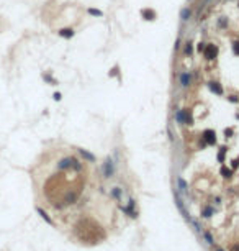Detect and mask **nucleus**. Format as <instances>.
<instances>
[{
	"label": "nucleus",
	"instance_id": "4be33fe9",
	"mask_svg": "<svg viewBox=\"0 0 239 251\" xmlns=\"http://www.w3.org/2000/svg\"><path fill=\"white\" fill-rule=\"evenodd\" d=\"M218 25H220L221 28H224V26H228V20H226L224 17H221L220 20H218Z\"/></svg>",
	"mask_w": 239,
	"mask_h": 251
},
{
	"label": "nucleus",
	"instance_id": "20e7f679",
	"mask_svg": "<svg viewBox=\"0 0 239 251\" xmlns=\"http://www.w3.org/2000/svg\"><path fill=\"white\" fill-rule=\"evenodd\" d=\"M141 17H143V20H146V22H154V20L157 18V13L154 8H143L141 10Z\"/></svg>",
	"mask_w": 239,
	"mask_h": 251
},
{
	"label": "nucleus",
	"instance_id": "f8f14e48",
	"mask_svg": "<svg viewBox=\"0 0 239 251\" xmlns=\"http://www.w3.org/2000/svg\"><path fill=\"white\" fill-rule=\"evenodd\" d=\"M221 176L223 177H224V179H229V177L231 176H233V169H229V168H226V166H223V168H221Z\"/></svg>",
	"mask_w": 239,
	"mask_h": 251
},
{
	"label": "nucleus",
	"instance_id": "b1692460",
	"mask_svg": "<svg viewBox=\"0 0 239 251\" xmlns=\"http://www.w3.org/2000/svg\"><path fill=\"white\" fill-rule=\"evenodd\" d=\"M224 135H226V138H231V136H233V128H226Z\"/></svg>",
	"mask_w": 239,
	"mask_h": 251
},
{
	"label": "nucleus",
	"instance_id": "ddd939ff",
	"mask_svg": "<svg viewBox=\"0 0 239 251\" xmlns=\"http://www.w3.org/2000/svg\"><path fill=\"white\" fill-rule=\"evenodd\" d=\"M177 184H179V191L180 192H185L188 189V185H187V182H185L182 177H177Z\"/></svg>",
	"mask_w": 239,
	"mask_h": 251
},
{
	"label": "nucleus",
	"instance_id": "f257e3e1",
	"mask_svg": "<svg viewBox=\"0 0 239 251\" xmlns=\"http://www.w3.org/2000/svg\"><path fill=\"white\" fill-rule=\"evenodd\" d=\"M218 54V46H214L213 43H206L205 49H203V56L206 61H213Z\"/></svg>",
	"mask_w": 239,
	"mask_h": 251
},
{
	"label": "nucleus",
	"instance_id": "c756f323",
	"mask_svg": "<svg viewBox=\"0 0 239 251\" xmlns=\"http://www.w3.org/2000/svg\"><path fill=\"white\" fill-rule=\"evenodd\" d=\"M231 251H239V245H234L233 248H231Z\"/></svg>",
	"mask_w": 239,
	"mask_h": 251
},
{
	"label": "nucleus",
	"instance_id": "6ab92c4d",
	"mask_svg": "<svg viewBox=\"0 0 239 251\" xmlns=\"http://www.w3.org/2000/svg\"><path fill=\"white\" fill-rule=\"evenodd\" d=\"M213 212H214V210H213L211 207H206L203 212H201V215H203V217H211V215H213Z\"/></svg>",
	"mask_w": 239,
	"mask_h": 251
},
{
	"label": "nucleus",
	"instance_id": "7ed1b4c3",
	"mask_svg": "<svg viewBox=\"0 0 239 251\" xmlns=\"http://www.w3.org/2000/svg\"><path fill=\"white\" fill-rule=\"evenodd\" d=\"M201 138L205 140L206 144H214V143H216V133H214V130H210V128H208V130L203 131Z\"/></svg>",
	"mask_w": 239,
	"mask_h": 251
},
{
	"label": "nucleus",
	"instance_id": "1a4fd4ad",
	"mask_svg": "<svg viewBox=\"0 0 239 251\" xmlns=\"http://www.w3.org/2000/svg\"><path fill=\"white\" fill-rule=\"evenodd\" d=\"M190 17H192V10H190L188 7H185V8L180 10V20L182 22H188Z\"/></svg>",
	"mask_w": 239,
	"mask_h": 251
},
{
	"label": "nucleus",
	"instance_id": "423d86ee",
	"mask_svg": "<svg viewBox=\"0 0 239 251\" xmlns=\"http://www.w3.org/2000/svg\"><path fill=\"white\" fill-rule=\"evenodd\" d=\"M208 87H210V90H211L213 94L223 95V87H221L220 82H216V80H211V82H208Z\"/></svg>",
	"mask_w": 239,
	"mask_h": 251
},
{
	"label": "nucleus",
	"instance_id": "dca6fc26",
	"mask_svg": "<svg viewBox=\"0 0 239 251\" xmlns=\"http://www.w3.org/2000/svg\"><path fill=\"white\" fill-rule=\"evenodd\" d=\"M226 151H228V149H226L224 146L220 148V153H218V161H220V163H224V153Z\"/></svg>",
	"mask_w": 239,
	"mask_h": 251
},
{
	"label": "nucleus",
	"instance_id": "a211bd4d",
	"mask_svg": "<svg viewBox=\"0 0 239 251\" xmlns=\"http://www.w3.org/2000/svg\"><path fill=\"white\" fill-rule=\"evenodd\" d=\"M38 212H39V215H41V217L44 218V220H46V222H48V223H51V225H52V220H51V218H49V217H48V213H46V212H44V210H41V209H38Z\"/></svg>",
	"mask_w": 239,
	"mask_h": 251
},
{
	"label": "nucleus",
	"instance_id": "0eeeda50",
	"mask_svg": "<svg viewBox=\"0 0 239 251\" xmlns=\"http://www.w3.org/2000/svg\"><path fill=\"white\" fill-rule=\"evenodd\" d=\"M79 154L82 156V158H84V159H85V161H88V163H94V161H95V156L92 154V153H88L87 149H82V148H79Z\"/></svg>",
	"mask_w": 239,
	"mask_h": 251
},
{
	"label": "nucleus",
	"instance_id": "cd10ccee",
	"mask_svg": "<svg viewBox=\"0 0 239 251\" xmlns=\"http://www.w3.org/2000/svg\"><path fill=\"white\" fill-rule=\"evenodd\" d=\"M54 100H61V94H59V92H56V94H54Z\"/></svg>",
	"mask_w": 239,
	"mask_h": 251
},
{
	"label": "nucleus",
	"instance_id": "412c9836",
	"mask_svg": "<svg viewBox=\"0 0 239 251\" xmlns=\"http://www.w3.org/2000/svg\"><path fill=\"white\" fill-rule=\"evenodd\" d=\"M233 53H234V56H239V41L233 43Z\"/></svg>",
	"mask_w": 239,
	"mask_h": 251
},
{
	"label": "nucleus",
	"instance_id": "9b49d317",
	"mask_svg": "<svg viewBox=\"0 0 239 251\" xmlns=\"http://www.w3.org/2000/svg\"><path fill=\"white\" fill-rule=\"evenodd\" d=\"M193 53H195V49H193V43H185V46H184V54H185V56H192Z\"/></svg>",
	"mask_w": 239,
	"mask_h": 251
},
{
	"label": "nucleus",
	"instance_id": "bb28decb",
	"mask_svg": "<svg viewBox=\"0 0 239 251\" xmlns=\"http://www.w3.org/2000/svg\"><path fill=\"white\" fill-rule=\"evenodd\" d=\"M205 238H206V241H208V243H213V238H211V236H210V235H208V233H205Z\"/></svg>",
	"mask_w": 239,
	"mask_h": 251
},
{
	"label": "nucleus",
	"instance_id": "6e6552de",
	"mask_svg": "<svg viewBox=\"0 0 239 251\" xmlns=\"http://www.w3.org/2000/svg\"><path fill=\"white\" fill-rule=\"evenodd\" d=\"M59 36H62L66 39H71L74 36V30L72 28H62V30H59Z\"/></svg>",
	"mask_w": 239,
	"mask_h": 251
},
{
	"label": "nucleus",
	"instance_id": "393cba45",
	"mask_svg": "<svg viewBox=\"0 0 239 251\" xmlns=\"http://www.w3.org/2000/svg\"><path fill=\"white\" fill-rule=\"evenodd\" d=\"M237 166H239V158H236V159L233 161V164H231V168H233V169H236Z\"/></svg>",
	"mask_w": 239,
	"mask_h": 251
},
{
	"label": "nucleus",
	"instance_id": "a878e982",
	"mask_svg": "<svg viewBox=\"0 0 239 251\" xmlns=\"http://www.w3.org/2000/svg\"><path fill=\"white\" fill-rule=\"evenodd\" d=\"M120 194H121V191H120V189H115V191L111 192V195H113V197H120Z\"/></svg>",
	"mask_w": 239,
	"mask_h": 251
},
{
	"label": "nucleus",
	"instance_id": "39448f33",
	"mask_svg": "<svg viewBox=\"0 0 239 251\" xmlns=\"http://www.w3.org/2000/svg\"><path fill=\"white\" fill-rule=\"evenodd\" d=\"M190 84H192V74H190L188 71L182 72V74H180V87L182 89H187Z\"/></svg>",
	"mask_w": 239,
	"mask_h": 251
},
{
	"label": "nucleus",
	"instance_id": "aec40b11",
	"mask_svg": "<svg viewBox=\"0 0 239 251\" xmlns=\"http://www.w3.org/2000/svg\"><path fill=\"white\" fill-rule=\"evenodd\" d=\"M205 46H206V43H203V41H200V43H197V53H203V49H205Z\"/></svg>",
	"mask_w": 239,
	"mask_h": 251
},
{
	"label": "nucleus",
	"instance_id": "5701e85b",
	"mask_svg": "<svg viewBox=\"0 0 239 251\" xmlns=\"http://www.w3.org/2000/svg\"><path fill=\"white\" fill-rule=\"evenodd\" d=\"M228 100L231 103H239V99H237V95H228Z\"/></svg>",
	"mask_w": 239,
	"mask_h": 251
},
{
	"label": "nucleus",
	"instance_id": "c85d7f7f",
	"mask_svg": "<svg viewBox=\"0 0 239 251\" xmlns=\"http://www.w3.org/2000/svg\"><path fill=\"white\" fill-rule=\"evenodd\" d=\"M179 46H180V38H177V41H175V49H179Z\"/></svg>",
	"mask_w": 239,
	"mask_h": 251
},
{
	"label": "nucleus",
	"instance_id": "4468645a",
	"mask_svg": "<svg viewBox=\"0 0 239 251\" xmlns=\"http://www.w3.org/2000/svg\"><path fill=\"white\" fill-rule=\"evenodd\" d=\"M87 12H88V15H92V17H103V12L98 10V8H92L90 7Z\"/></svg>",
	"mask_w": 239,
	"mask_h": 251
},
{
	"label": "nucleus",
	"instance_id": "2eb2a0df",
	"mask_svg": "<svg viewBox=\"0 0 239 251\" xmlns=\"http://www.w3.org/2000/svg\"><path fill=\"white\" fill-rule=\"evenodd\" d=\"M185 123L193 125V115H192V112H188V110H185Z\"/></svg>",
	"mask_w": 239,
	"mask_h": 251
},
{
	"label": "nucleus",
	"instance_id": "f03ea898",
	"mask_svg": "<svg viewBox=\"0 0 239 251\" xmlns=\"http://www.w3.org/2000/svg\"><path fill=\"white\" fill-rule=\"evenodd\" d=\"M113 174H115V163H113V159L107 158V161H105V164H103V176L111 177Z\"/></svg>",
	"mask_w": 239,
	"mask_h": 251
},
{
	"label": "nucleus",
	"instance_id": "f3484780",
	"mask_svg": "<svg viewBox=\"0 0 239 251\" xmlns=\"http://www.w3.org/2000/svg\"><path fill=\"white\" fill-rule=\"evenodd\" d=\"M120 74V67L118 66H113L111 69H110V72H108V76L110 77H115V76H118Z\"/></svg>",
	"mask_w": 239,
	"mask_h": 251
},
{
	"label": "nucleus",
	"instance_id": "7c9ffc66",
	"mask_svg": "<svg viewBox=\"0 0 239 251\" xmlns=\"http://www.w3.org/2000/svg\"><path fill=\"white\" fill-rule=\"evenodd\" d=\"M214 251H224V249H221V248H214Z\"/></svg>",
	"mask_w": 239,
	"mask_h": 251
},
{
	"label": "nucleus",
	"instance_id": "9d476101",
	"mask_svg": "<svg viewBox=\"0 0 239 251\" xmlns=\"http://www.w3.org/2000/svg\"><path fill=\"white\" fill-rule=\"evenodd\" d=\"M175 120H177V123L184 125L185 123V110H177L175 112Z\"/></svg>",
	"mask_w": 239,
	"mask_h": 251
}]
</instances>
